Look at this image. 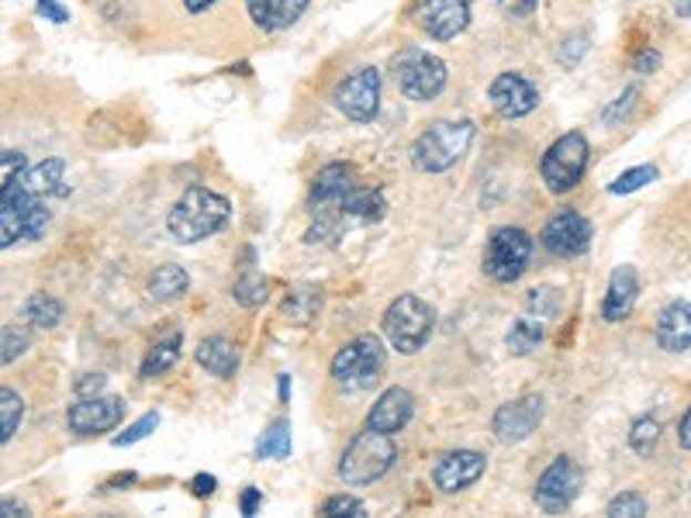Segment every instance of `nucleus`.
I'll use <instances>...</instances> for the list:
<instances>
[{"label":"nucleus","instance_id":"nucleus-1","mask_svg":"<svg viewBox=\"0 0 691 518\" xmlns=\"http://www.w3.org/2000/svg\"><path fill=\"white\" fill-rule=\"evenodd\" d=\"M232 219V204L228 197L207 191V187H187L170 215H166V232L180 242V246H194V242L212 238L222 232Z\"/></svg>","mask_w":691,"mask_h":518},{"label":"nucleus","instance_id":"nucleus-2","mask_svg":"<svg viewBox=\"0 0 691 518\" xmlns=\"http://www.w3.org/2000/svg\"><path fill=\"white\" fill-rule=\"evenodd\" d=\"M49 225L45 197L28 194L21 176L0 180V250H11L18 242L42 238Z\"/></svg>","mask_w":691,"mask_h":518},{"label":"nucleus","instance_id":"nucleus-3","mask_svg":"<svg viewBox=\"0 0 691 518\" xmlns=\"http://www.w3.org/2000/svg\"><path fill=\"white\" fill-rule=\"evenodd\" d=\"M477 135V125L470 118L460 121H436L423 135L411 142V166L418 173H446L454 170Z\"/></svg>","mask_w":691,"mask_h":518},{"label":"nucleus","instance_id":"nucleus-4","mask_svg":"<svg viewBox=\"0 0 691 518\" xmlns=\"http://www.w3.org/2000/svg\"><path fill=\"white\" fill-rule=\"evenodd\" d=\"M384 335L390 339L402 356H415L429 343V335L436 328V308L429 301H423L418 294H402L384 308Z\"/></svg>","mask_w":691,"mask_h":518},{"label":"nucleus","instance_id":"nucleus-5","mask_svg":"<svg viewBox=\"0 0 691 518\" xmlns=\"http://www.w3.org/2000/svg\"><path fill=\"white\" fill-rule=\"evenodd\" d=\"M384 367H387V349L380 343V335L364 332V335H356L353 343H346L333 356V367H328V374H333V380L343 390L359 394V390H370L380 380Z\"/></svg>","mask_w":691,"mask_h":518},{"label":"nucleus","instance_id":"nucleus-6","mask_svg":"<svg viewBox=\"0 0 691 518\" xmlns=\"http://www.w3.org/2000/svg\"><path fill=\"white\" fill-rule=\"evenodd\" d=\"M395 460H398L395 439H390L387 433H377V429H364L346 446L336 474L346 487H367L395 467Z\"/></svg>","mask_w":691,"mask_h":518},{"label":"nucleus","instance_id":"nucleus-7","mask_svg":"<svg viewBox=\"0 0 691 518\" xmlns=\"http://www.w3.org/2000/svg\"><path fill=\"white\" fill-rule=\"evenodd\" d=\"M390 73L398 80V90L408 98V101H436L446 87V63L439 55L426 52V49H402L390 55Z\"/></svg>","mask_w":691,"mask_h":518},{"label":"nucleus","instance_id":"nucleus-8","mask_svg":"<svg viewBox=\"0 0 691 518\" xmlns=\"http://www.w3.org/2000/svg\"><path fill=\"white\" fill-rule=\"evenodd\" d=\"M532 260V235L516 225H501L488 235L485 256H480V270L495 284H516Z\"/></svg>","mask_w":691,"mask_h":518},{"label":"nucleus","instance_id":"nucleus-9","mask_svg":"<svg viewBox=\"0 0 691 518\" xmlns=\"http://www.w3.org/2000/svg\"><path fill=\"white\" fill-rule=\"evenodd\" d=\"M588 139L585 132H567L560 135L547 152L543 160H539V176H543V184L550 194H567L581 184V176L588 170Z\"/></svg>","mask_w":691,"mask_h":518},{"label":"nucleus","instance_id":"nucleus-10","mask_svg":"<svg viewBox=\"0 0 691 518\" xmlns=\"http://www.w3.org/2000/svg\"><path fill=\"white\" fill-rule=\"evenodd\" d=\"M581 484H585V474H581L578 460H575V456L560 453V456H553V464L539 474L532 498L547 515H560V511H567L570 505L578 501Z\"/></svg>","mask_w":691,"mask_h":518},{"label":"nucleus","instance_id":"nucleus-11","mask_svg":"<svg viewBox=\"0 0 691 518\" xmlns=\"http://www.w3.org/2000/svg\"><path fill=\"white\" fill-rule=\"evenodd\" d=\"M595 238V225L591 219H585L578 207H557L550 222L539 232V242H543V250L557 260H575V256H585L588 246Z\"/></svg>","mask_w":691,"mask_h":518},{"label":"nucleus","instance_id":"nucleus-12","mask_svg":"<svg viewBox=\"0 0 691 518\" xmlns=\"http://www.w3.org/2000/svg\"><path fill=\"white\" fill-rule=\"evenodd\" d=\"M333 104L339 108V114H346L349 121H359V125L374 121L380 111V70L359 67L346 80H339L333 90Z\"/></svg>","mask_w":691,"mask_h":518},{"label":"nucleus","instance_id":"nucleus-13","mask_svg":"<svg viewBox=\"0 0 691 518\" xmlns=\"http://www.w3.org/2000/svg\"><path fill=\"white\" fill-rule=\"evenodd\" d=\"M411 21L436 42H449L470 28V0H415Z\"/></svg>","mask_w":691,"mask_h":518},{"label":"nucleus","instance_id":"nucleus-14","mask_svg":"<svg viewBox=\"0 0 691 518\" xmlns=\"http://www.w3.org/2000/svg\"><path fill=\"white\" fill-rule=\"evenodd\" d=\"M543 415H547V402L539 398V394H522L516 402H505L495 418H491V433L498 443L505 446H516V443H526L539 425H543Z\"/></svg>","mask_w":691,"mask_h":518},{"label":"nucleus","instance_id":"nucleus-15","mask_svg":"<svg viewBox=\"0 0 691 518\" xmlns=\"http://www.w3.org/2000/svg\"><path fill=\"white\" fill-rule=\"evenodd\" d=\"M125 418V402L114 394H98V398H77V405L67 408V429L77 436H101L118 429Z\"/></svg>","mask_w":691,"mask_h":518},{"label":"nucleus","instance_id":"nucleus-16","mask_svg":"<svg viewBox=\"0 0 691 518\" xmlns=\"http://www.w3.org/2000/svg\"><path fill=\"white\" fill-rule=\"evenodd\" d=\"M488 101L495 108L498 118H526L536 111L539 104V90L529 77L516 73V70H508V73H498L488 87Z\"/></svg>","mask_w":691,"mask_h":518},{"label":"nucleus","instance_id":"nucleus-17","mask_svg":"<svg viewBox=\"0 0 691 518\" xmlns=\"http://www.w3.org/2000/svg\"><path fill=\"white\" fill-rule=\"evenodd\" d=\"M488 470V456L477 449H454L439 456V464L433 467V484L443 495H460L467 487H474Z\"/></svg>","mask_w":691,"mask_h":518},{"label":"nucleus","instance_id":"nucleus-18","mask_svg":"<svg viewBox=\"0 0 691 518\" xmlns=\"http://www.w3.org/2000/svg\"><path fill=\"white\" fill-rule=\"evenodd\" d=\"M411 415H415L411 390L408 387H387V390H380V398L367 412V429L395 436V433H402L405 425L411 421Z\"/></svg>","mask_w":691,"mask_h":518},{"label":"nucleus","instance_id":"nucleus-19","mask_svg":"<svg viewBox=\"0 0 691 518\" xmlns=\"http://www.w3.org/2000/svg\"><path fill=\"white\" fill-rule=\"evenodd\" d=\"M653 339L664 353H688L691 349V301H671L660 308Z\"/></svg>","mask_w":691,"mask_h":518},{"label":"nucleus","instance_id":"nucleus-20","mask_svg":"<svg viewBox=\"0 0 691 518\" xmlns=\"http://www.w3.org/2000/svg\"><path fill=\"white\" fill-rule=\"evenodd\" d=\"M637 297H640V281H637V270L633 266H616L612 277H609V287H606V297H602V318L606 322H626L637 308Z\"/></svg>","mask_w":691,"mask_h":518},{"label":"nucleus","instance_id":"nucleus-21","mask_svg":"<svg viewBox=\"0 0 691 518\" xmlns=\"http://www.w3.org/2000/svg\"><path fill=\"white\" fill-rule=\"evenodd\" d=\"M312 0H246V14L260 32H284L305 18Z\"/></svg>","mask_w":691,"mask_h":518},{"label":"nucleus","instance_id":"nucleus-22","mask_svg":"<svg viewBox=\"0 0 691 518\" xmlns=\"http://www.w3.org/2000/svg\"><path fill=\"white\" fill-rule=\"evenodd\" d=\"M194 359L201 370H207L212 377H222V380H228L238 370V349L225 339V335H204L194 349Z\"/></svg>","mask_w":691,"mask_h":518},{"label":"nucleus","instance_id":"nucleus-23","mask_svg":"<svg viewBox=\"0 0 691 518\" xmlns=\"http://www.w3.org/2000/svg\"><path fill=\"white\" fill-rule=\"evenodd\" d=\"M353 191V170L346 163H328L312 180V204H343Z\"/></svg>","mask_w":691,"mask_h":518},{"label":"nucleus","instance_id":"nucleus-24","mask_svg":"<svg viewBox=\"0 0 691 518\" xmlns=\"http://www.w3.org/2000/svg\"><path fill=\"white\" fill-rule=\"evenodd\" d=\"M145 291H149V301L173 304V301H180L191 291V273L184 266H176V263H163V266L153 270V277H149Z\"/></svg>","mask_w":691,"mask_h":518},{"label":"nucleus","instance_id":"nucleus-25","mask_svg":"<svg viewBox=\"0 0 691 518\" xmlns=\"http://www.w3.org/2000/svg\"><path fill=\"white\" fill-rule=\"evenodd\" d=\"M180 353H184V332H170V335H163L160 343L149 346V353H145V359H142V367H139V377H142V380H156V377H163L166 370L176 367Z\"/></svg>","mask_w":691,"mask_h":518},{"label":"nucleus","instance_id":"nucleus-26","mask_svg":"<svg viewBox=\"0 0 691 518\" xmlns=\"http://www.w3.org/2000/svg\"><path fill=\"white\" fill-rule=\"evenodd\" d=\"M63 176H67L63 160H42L39 166L21 173V184H24L28 194H35V197H59V194H67Z\"/></svg>","mask_w":691,"mask_h":518},{"label":"nucleus","instance_id":"nucleus-27","mask_svg":"<svg viewBox=\"0 0 691 518\" xmlns=\"http://www.w3.org/2000/svg\"><path fill=\"white\" fill-rule=\"evenodd\" d=\"M543 339H547L543 318H519V322H512V328H508L505 346L512 356H529L543 346Z\"/></svg>","mask_w":691,"mask_h":518},{"label":"nucleus","instance_id":"nucleus-28","mask_svg":"<svg viewBox=\"0 0 691 518\" xmlns=\"http://www.w3.org/2000/svg\"><path fill=\"white\" fill-rule=\"evenodd\" d=\"M24 318L32 322L35 328H55L59 322L67 318V304L59 301L55 294L39 291V294H32L24 301Z\"/></svg>","mask_w":691,"mask_h":518},{"label":"nucleus","instance_id":"nucleus-29","mask_svg":"<svg viewBox=\"0 0 691 518\" xmlns=\"http://www.w3.org/2000/svg\"><path fill=\"white\" fill-rule=\"evenodd\" d=\"M291 456V421L277 418L266 425V433L256 443V460H287Z\"/></svg>","mask_w":691,"mask_h":518},{"label":"nucleus","instance_id":"nucleus-30","mask_svg":"<svg viewBox=\"0 0 691 518\" xmlns=\"http://www.w3.org/2000/svg\"><path fill=\"white\" fill-rule=\"evenodd\" d=\"M343 211L349 219H359V222H380L384 219V211H387V201L380 191L367 187V191H349L346 201H343Z\"/></svg>","mask_w":691,"mask_h":518},{"label":"nucleus","instance_id":"nucleus-31","mask_svg":"<svg viewBox=\"0 0 691 518\" xmlns=\"http://www.w3.org/2000/svg\"><path fill=\"white\" fill-rule=\"evenodd\" d=\"M322 308V294L312 287H297L287 301H284V318H291L294 325H308L315 318V312Z\"/></svg>","mask_w":691,"mask_h":518},{"label":"nucleus","instance_id":"nucleus-32","mask_svg":"<svg viewBox=\"0 0 691 518\" xmlns=\"http://www.w3.org/2000/svg\"><path fill=\"white\" fill-rule=\"evenodd\" d=\"M657 443H660V421L653 415H643V418H637L633 425H629V449H633L637 456H643V460H650Z\"/></svg>","mask_w":691,"mask_h":518},{"label":"nucleus","instance_id":"nucleus-33","mask_svg":"<svg viewBox=\"0 0 691 518\" xmlns=\"http://www.w3.org/2000/svg\"><path fill=\"white\" fill-rule=\"evenodd\" d=\"M232 297H235V304H243V308H250V312L263 308L270 297V284H266V277H260V273H243L232 287Z\"/></svg>","mask_w":691,"mask_h":518},{"label":"nucleus","instance_id":"nucleus-34","mask_svg":"<svg viewBox=\"0 0 691 518\" xmlns=\"http://www.w3.org/2000/svg\"><path fill=\"white\" fill-rule=\"evenodd\" d=\"M21 415H24V402L21 394H14L11 387H0V443H11L18 425H21Z\"/></svg>","mask_w":691,"mask_h":518},{"label":"nucleus","instance_id":"nucleus-35","mask_svg":"<svg viewBox=\"0 0 691 518\" xmlns=\"http://www.w3.org/2000/svg\"><path fill=\"white\" fill-rule=\"evenodd\" d=\"M650 180H657V166L653 163H643V166H633L619 173L612 184H609V194H637L640 187H647Z\"/></svg>","mask_w":691,"mask_h":518},{"label":"nucleus","instance_id":"nucleus-36","mask_svg":"<svg viewBox=\"0 0 691 518\" xmlns=\"http://www.w3.org/2000/svg\"><path fill=\"white\" fill-rule=\"evenodd\" d=\"M32 346V335H28V328L21 325H4V332H0V359H4V367H11V363L18 356H24V349Z\"/></svg>","mask_w":691,"mask_h":518},{"label":"nucleus","instance_id":"nucleus-37","mask_svg":"<svg viewBox=\"0 0 691 518\" xmlns=\"http://www.w3.org/2000/svg\"><path fill=\"white\" fill-rule=\"evenodd\" d=\"M647 511H650V505H647V498L637 495V491H622V495H616V498L609 501V508H606L609 518H643Z\"/></svg>","mask_w":691,"mask_h":518},{"label":"nucleus","instance_id":"nucleus-38","mask_svg":"<svg viewBox=\"0 0 691 518\" xmlns=\"http://www.w3.org/2000/svg\"><path fill=\"white\" fill-rule=\"evenodd\" d=\"M588 32H575V35H567L563 42H560V49H557V63L563 67V70H575L581 59L588 55Z\"/></svg>","mask_w":691,"mask_h":518},{"label":"nucleus","instance_id":"nucleus-39","mask_svg":"<svg viewBox=\"0 0 691 518\" xmlns=\"http://www.w3.org/2000/svg\"><path fill=\"white\" fill-rule=\"evenodd\" d=\"M637 98H640V87H626L622 94L602 111V125H619V121H626L629 114H633V108H637Z\"/></svg>","mask_w":691,"mask_h":518},{"label":"nucleus","instance_id":"nucleus-40","mask_svg":"<svg viewBox=\"0 0 691 518\" xmlns=\"http://www.w3.org/2000/svg\"><path fill=\"white\" fill-rule=\"evenodd\" d=\"M156 425H160V412H145L139 421H132L129 429H125L122 436H114L111 443H114V446H135V443H142L149 433H153Z\"/></svg>","mask_w":691,"mask_h":518},{"label":"nucleus","instance_id":"nucleus-41","mask_svg":"<svg viewBox=\"0 0 691 518\" xmlns=\"http://www.w3.org/2000/svg\"><path fill=\"white\" fill-rule=\"evenodd\" d=\"M322 515H333V518H343V515H349V518H364V515H367V505L359 501V498H353V495H333V498H325Z\"/></svg>","mask_w":691,"mask_h":518},{"label":"nucleus","instance_id":"nucleus-42","mask_svg":"<svg viewBox=\"0 0 691 518\" xmlns=\"http://www.w3.org/2000/svg\"><path fill=\"white\" fill-rule=\"evenodd\" d=\"M526 304H529V312H539V318H550V315L557 312V291H550V287H536V291H529Z\"/></svg>","mask_w":691,"mask_h":518},{"label":"nucleus","instance_id":"nucleus-43","mask_svg":"<svg viewBox=\"0 0 691 518\" xmlns=\"http://www.w3.org/2000/svg\"><path fill=\"white\" fill-rule=\"evenodd\" d=\"M104 387H108V377H104V374H83V377L73 384L77 398H98V394H104Z\"/></svg>","mask_w":691,"mask_h":518},{"label":"nucleus","instance_id":"nucleus-44","mask_svg":"<svg viewBox=\"0 0 691 518\" xmlns=\"http://www.w3.org/2000/svg\"><path fill=\"white\" fill-rule=\"evenodd\" d=\"M28 170V160H24V152H14L8 149L4 156H0V180H11V176H21Z\"/></svg>","mask_w":691,"mask_h":518},{"label":"nucleus","instance_id":"nucleus-45","mask_svg":"<svg viewBox=\"0 0 691 518\" xmlns=\"http://www.w3.org/2000/svg\"><path fill=\"white\" fill-rule=\"evenodd\" d=\"M536 4H539V0H498V8L508 14V18H532L536 14Z\"/></svg>","mask_w":691,"mask_h":518},{"label":"nucleus","instance_id":"nucleus-46","mask_svg":"<svg viewBox=\"0 0 691 518\" xmlns=\"http://www.w3.org/2000/svg\"><path fill=\"white\" fill-rule=\"evenodd\" d=\"M660 67V52L657 49H643L637 59H633V73H653Z\"/></svg>","mask_w":691,"mask_h":518},{"label":"nucleus","instance_id":"nucleus-47","mask_svg":"<svg viewBox=\"0 0 691 518\" xmlns=\"http://www.w3.org/2000/svg\"><path fill=\"white\" fill-rule=\"evenodd\" d=\"M35 4H39V11H42L49 21H55V24H67V21H70L67 8H63V4H55V0H35Z\"/></svg>","mask_w":691,"mask_h":518},{"label":"nucleus","instance_id":"nucleus-48","mask_svg":"<svg viewBox=\"0 0 691 518\" xmlns=\"http://www.w3.org/2000/svg\"><path fill=\"white\" fill-rule=\"evenodd\" d=\"M215 487H219V480H215L212 474H197V477L191 480V491H194L197 498H212V495H215Z\"/></svg>","mask_w":691,"mask_h":518},{"label":"nucleus","instance_id":"nucleus-49","mask_svg":"<svg viewBox=\"0 0 691 518\" xmlns=\"http://www.w3.org/2000/svg\"><path fill=\"white\" fill-rule=\"evenodd\" d=\"M260 501H263V491H260V487H246L243 498H238V508H243V515H246V518H253V515H256V508H260Z\"/></svg>","mask_w":691,"mask_h":518},{"label":"nucleus","instance_id":"nucleus-50","mask_svg":"<svg viewBox=\"0 0 691 518\" xmlns=\"http://www.w3.org/2000/svg\"><path fill=\"white\" fill-rule=\"evenodd\" d=\"M678 443H681V449H691V405H688V412L681 415V425H678Z\"/></svg>","mask_w":691,"mask_h":518},{"label":"nucleus","instance_id":"nucleus-51","mask_svg":"<svg viewBox=\"0 0 691 518\" xmlns=\"http://www.w3.org/2000/svg\"><path fill=\"white\" fill-rule=\"evenodd\" d=\"M212 4H219V0H184V8H187L191 14H204Z\"/></svg>","mask_w":691,"mask_h":518},{"label":"nucleus","instance_id":"nucleus-52","mask_svg":"<svg viewBox=\"0 0 691 518\" xmlns=\"http://www.w3.org/2000/svg\"><path fill=\"white\" fill-rule=\"evenodd\" d=\"M4 515H8V518H14V515H18V518H24V515H28V508H24V505H18V501H11V498H4Z\"/></svg>","mask_w":691,"mask_h":518},{"label":"nucleus","instance_id":"nucleus-53","mask_svg":"<svg viewBox=\"0 0 691 518\" xmlns=\"http://www.w3.org/2000/svg\"><path fill=\"white\" fill-rule=\"evenodd\" d=\"M671 8H674L678 18H688L691 21V0H671Z\"/></svg>","mask_w":691,"mask_h":518},{"label":"nucleus","instance_id":"nucleus-54","mask_svg":"<svg viewBox=\"0 0 691 518\" xmlns=\"http://www.w3.org/2000/svg\"><path fill=\"white\" fill-rule=\"evenodd\" d=\"M277 390H281V402H287V394H291V377H281Z\"/></svg>","mask_w":691,"mask_h":518}]
</instances>
